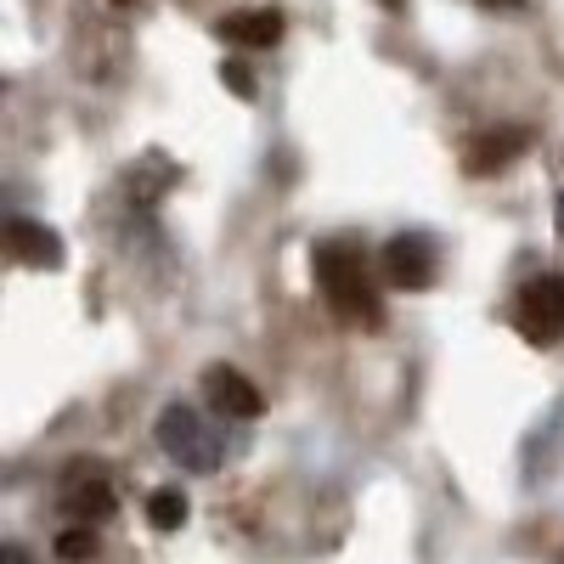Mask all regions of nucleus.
<instances>
[{"label": "nucleus", "mask_w": 564, "mask_h": 564, "mask_svg": "<svg viewBox=\"0 0 564 564\" xmlns=\"http://www.w3.org/2000/svg\"><path fill=\"white\" fill-rule=\"evenodd\" d=\"M311 271H316V289L327 294V305H334V316H345V322H379V294H372V282H367L356 254L316 249Z\"/></svg>", "instance_id": "obj_1"}, {"label": "nucleus", "mask_w": 564, "mask_h": 564, "mask_svg": "<svg viewBox=\"0 0 564 564\" xmlns=\"http://www.w3.org/2000/svg\"><path fill=\"white\" fill-rule=\"evenodd\" d=\"M159 446H164L170 463L186 468V475H215V468H220V441H215V430H204V417H198L193 406H181V401L159 412Z\"/></svg>", "instance_id": "obj_2"}, {"label": "nucleus", "mask_w": 564, "mask_h": 564, "mask_svg": "<svg viewBox=\"0 0 564 564\" xmlns=\"http://www.w3.org/2000/svg\"><path fill=\"white\" fill-rule=\"evenodd\" d=\"M520 327L536 345H553L564 334V271L536 276V282L520 289Z\"/></svg>", "instance_id": "obj_3"}, {"label": "nucleus", "mask_w": 564, "mask_h": 564, "mask_svg": "<svg viewBox=\"0 0 564 564\" xmlns=\"http://www.w3.org/2000/svg\"><path fill=\"white\" fill-rule=\"evenodd\" d=\"M384 271L395 289H430L435 282V249L430 238H417V231H401V238L384 243Z\"/></svg>", "instance_id": "obj_4"}, {"label": "nucleus", "mask_w": 564, "mask_h": 564, "mask_svg": "<svg viewBox=\"0 0 564 564\" xmlns=\"http://www.w3.org/2000/svg\"><path fill=\"white\" fill-rule=\"evenodd\" d=\"M204 390H209L215 412H226V417H260L265 412V395L243 379L238 367H209L204 372Z\"/></svg>", "instance_id": "obj_5"}, {"label": "nucleus", "mask_w": 564, "mask_h": 564, "mask_svg": "<svg viewBox=\"0 0 564 564\" xmlns=\"http://www.w3.org/2000/svg\"><path fill=\"white\" fill-rule=\"evenodd\" d=\"M63 513L68 520H102V513H113V486L97 475V468H68V491H63Z\"/></svg>", "instance_id": "obj_6"}, {"label": "nucleus", "mask_w": 564, "mask_h": 564, "mask_svg": "<svg viewBox=\"0 0 564 564\" xmlns=\"http://www.w3.org/2000/svg\"><path fill=\"white\" fill-rule=\"evenodd\" d=\"M7 238H12L18 260L34 265V271H57V265H63V238H57L52 226H40V220H12Z\"/></svg>", "instance_id": "obj_7"}, {"label": "nucleus", "mask_w": 564, "mask_h": 564, "mask_svg": "<svg viewBox=\"0 0 564 564\" xmlns=\"http://www.w3.org/2000/svg\"><path fill=\"white\" fill-rule=\"evenodd\" d=\"M220 34H226L231 45H276V40H282V12H271V7H260V12H231V18L220 23Z\"/></svg>", "instance_id": "obj_8"}, {"label": "nucleus", "mask_w": 564, "mask_h": 564, "mask_svg": "<svg viewBox=\"0 0 564 564\" xmlns=\"http://www.w3.org/2000/svg\"><path fill=\"white\" fill-rule=\"evenodd\" d=\"M525 141H531L525 130H497V135H486L480 148H475V164H468V170H475V175H491V170H502L513 153H520Z\"/></svg>", "instance_id": "obj_9"}, {"label": "nucleus", "mask_w": 564, "mask_h": 564, "mask_svg": "<svg viewBox=\"0 0 564 564\" xmlns=\"http://www.w3.org/2000/svg\"><path fill=\"white\" fill-rule=\"evenodd\" d=\"M148 520H153L159 531H181V520H186V497H181V486H164V491L148 497Z\"/></svg>", "instance_id": "obj_10"}, {"label": "nucleus", "mask_w": 564, "mask_h": 564, "mask_svg": "<svg viewBox=\"0 0 564 564\" xmlns=\"http://www.w3.org/2000/svg\"><path fill=\"white\" fill-rule=\"evenodd\" d=\"M57 553H63V558H97V553H102V542H97V531H90V525L79 520L74 531H63V536H57Z\"/></svg>", "instance_id": "obj_11"}, {"label": "nucleus", "mask_w": 564, "mask_h": 564, "mask_svg": "<svg viewBox=\"0 0 564 564\" xmlns=\"http://www.w3.org/2000/svg\"><path fill=\"white\" fill-rule=\"evenodd\" d=\"M220 79H226L231 90H238V97H254V79H249V68H243V63H226V68H220Z\"/></svg>", "instance_id": "obj_12"}, {"label": "nucleus", "mask_w": 564, "mask_h": 564, "mask_svg": "<svg viewBox=\"0 0 564 564\" xmlns=\"http://www.w3.org/2000/svg\"><path fill=\"white\" fill-rule=\"evenodd\" d=\"M379 7H384V12H401V7H406V0H379Z\"/></svg>", "instance_id": "obj_13"}, {"label": "nucleus", "mask_w": 564, "mask_h": 564, "mask_svg": "<svg viewBox=\"0 0 564 564\" xmlns=\"http://www.w3.org/2000/svg\"><path fill=\"white\" fill-rule=\"evenodd\" d=\"M486 7H520V0H486Z\"/></svg>", "instance_id": "obj_14"}, {"label": "nucleus", "mask_w": 564, "mask_h": 564, "mask_svg": "<svg viewBox=\"0 0 564 564\" xmlns=\"http://www.w3.org/2000/svg\"><path fill=\"white\" fill-rule=\"evenodd\" d=\"M558 231H564V198H558Z\"/></svg>", "instance_id": "obj_15"}, {"label": "nucleus", "mask_w": 564, "mask_h": 564, "mask_svg": "<svg viewBox=\"0 0 564 564\" xmlns=\"http://www.w3.org/2000/svg\"><path fill=\"white\" fill-rule=\"evenodd\" d=\"M113 7H130V0H113Z\"/></svg>", "instance_id": "obj_16"}]
</instances>
